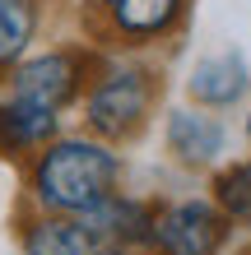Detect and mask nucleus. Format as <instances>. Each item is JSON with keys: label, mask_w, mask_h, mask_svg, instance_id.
I'll return each instance as SVG.
<instances>
[{"label": "nucleus", "mask_w": 251, "mask_h": 255, "mask_svg": "<svg viewBox=\"0 0 251 255\" xmlns=\"http://www.w3.org/2000/svg\"><path fill=\"white\" fill-rule=\"evenodd\" d=\"M121 158L107 139H51L33 162V200L47 214H88L102 195L116 190Z\"/></svg>", "instance_id": "f257e3e1"}, {"label": "nucleus", "mask_w": 251, "mask_h": 255, "mask_svg": "<svg viewBox=\"0 0 251 255\" xmlns=\"http://www.w3.org/2000/svg\"><path fill=\"white\" fill-rule=\"evenodd\" d=\"M98 56H88L79 47H70V51H42L33 56V61H19L9 70V88H14V98H28V102H37V107H51V112H61L70 107L88 79H98Z\"/></svg>", "instance_id": "f03ea898"}, {"label": "nucleus", "mask_w": 251, "mask_h": 255, "mask_svg": "<svg viewBox=\"0 0 251 255\" xmlns=\"http://www.w3.org/2000/svg\"><path fill=\"white\" fill-rule=\"evenodd\" d=\"M154 102V79L144 70H102L93 84H88V98H84V116H88V130L102 134V139H126L130 130L144 121Z\"/></svg>", "instance_id": "7ed1b4c3"}, {"label": "nucleus", "mask_w": 251, "mask_h": 255, "mask_svg": "<svg viewBox=\"0 0 251 255\" xmlns=\"http://www.w3.org/2000/svg\"><path fill=\"white\" fill-rule=\"evenodd\" d=\"M224 214L205 200H182L154 214V246L163 255H214L224 246Z\"/></svg>", "instance_id": "20e7f679"}, {"label": "nucleus", "mask_w": 251, "mask_h": 255, "mask_svg": "<svg viewBox=\"0 0 251 255\" xmlns=\"http://www.w3.org/2000/svg\"><path fill=\"white\" fill-rule=\"evenodd\" d=\"M79 223L88 228L93 242H121V246H154V209L126 195H102V200L79 214Z\"/></svg>", "instance_id": "39448f33"}, {"label": "nucleus", "mask_w": 251, "mask_h": 255, "mask_svg": "<svg viewBox=\"0 0 251 255\" xmlns=\"http://www.w3.org/2000/svg\"><path fill=\"white\" fill-rule=\"evenodd\" d=\"M56 139V112L37 107L28 98H5L0 102V158H19V153H37Z\"/></svg>", "instance_id": "423d86ee"}, {"label": "nucleus", "mask_w": 251, "mask_h": 255, "mask_svg": "<svg viewBox=\"0 0 251 255\" xmlns=\"http://www.w3.org/2000/svg\"><path fill=\"white\" fill-rule=\"evenodd\" d=\"M191 98L205 102V107H228V102L242 98L247 88V65L238 61V56H210V61H200L196 70H191Z\"/></svg>", "instance_id": "0eeeda50"}, {"label": "nucleus", "mask_w": 251, "mask_h": 255, "mask_svg": "<svg viewBox=\"0 0 251 255\" xmlns=\"http://www.w3.org/2000/svg\"><path fill=\"white\" fill-rule=\"evenodd\" d=\"M168 144L186 162H210L224 153V126L205 112H172L168 116Z\"/></svg>", "instance_id": "6e6552de"}, {"label": "nucleus", "mask_w": 251, "mask_h": 255, "mask_svg": "<svg viewBox=\"0 0 251 255\" xmlns=\"http://www.w3.org/2000/svg\"><path fill=\"white\" fill-rule=\"evenodd\" d=\"M182 9H186V0H116L112 5V28L121 37L149 42V37H163L182 19Z\"/></svg>", "instance_id": "1a4fd4ad"}, {"label": "nucleus", "mask_w": 251, "mask_h": 255, "mask_svg": "<svg viewBox=\"0 0 251 255\" xmlns=\"http://www.w3.org/2000/svg\"><path fill=\"white\" fill-rule=\"evenodd\" d=\"M93 237L75 214H47L37 223H28L23 232V251L28 255H88Z\"/></svg>", "instance_id": "9d476101"}, {"label": "nucleus", "mask_w": 251, "mask_h": 255, "mask_svg": "<svg viewBox=\"0 0 251 255\" xmlns=\"http://www.w3.org/2000/svg\"><path fill=\"white\" fill-rule=\"evenodd\" d=\"M37 33V5L33 0H0V74H9L28 56Z\"/></svg>", "instance_id": "9b49d317"}, {"label": "nucleus", "mask_w": 251, "mask_h": 255, "mask_svg": "<svg viewBox=\"0 0 251 255\" xmlns=\"http://www.w3.org/2000/svg\"><path fill=\"white\" fill-rule=\"evenodd\" d=\"M214 200L228 218H251V162L242 167H228L214 181Z\"/></svg>", "instance_id": "f8f14e48"}, {"label": "nucleus", "mask_w": 251, "mask_h": 255, "mask_svg": "<svg viewBox=\"0 0 251 255\" xmlns=\"http://www.w3.org/2000/svg\"><path fill=\"white\" fill-rule=\"evenodd\" d=\"M88 255H135V246H121V242H93Z\"/></svg>", "instance_id": "ddd939ff"}, {"label": "nucleus", "mask_w": 251, "mask_h": 255, "mask_svg": "<svg viewBox=\"0 0 251 255\" xmlns=\"http://www.w3.org/2000/svg\"><path fill=\"white\" fill-rule=\"evenodd\" d=\"M98 5H107V9H112V5H116V0H98Z\"/></svg>", "instance_id": "4468645a"}, {"label": "nucleus", "mask_w": 251, "mask_h": 255, "mask_svg": "<svg viewBox=\"0 0 251 255\" xmlns=\"http://www.w3.org/2000/svg\"><path fill=\"white\" fill-rule=\"evenodd\" d=\"M247 139H251V116H247Z\"/></svg>", "instance_id": "2eb2a0df"}]
</instances>
